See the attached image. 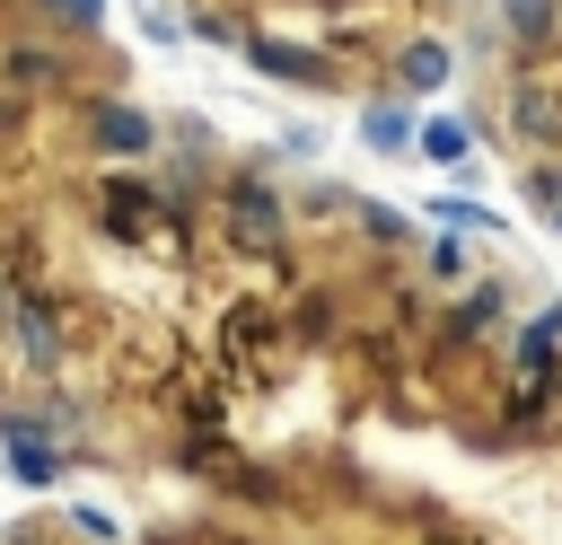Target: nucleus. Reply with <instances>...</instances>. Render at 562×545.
Returning a JSON list of instances; mask_svg holds the SVG:
<instances>
[{
	"instance_id": "39448f33",
	"label": "nucleus",
	"mask_w": 562,
	"mask_h": 545,
	"mask_svg": "<svg viewBox=\"0 0 562 545\" xmlns=\"http://www.w3.org/2000/svg\"><path fill=\"white\" fill-rule=\"evenodd\" d=\"M422 149H430V158H465V123H457V114L422 123Z\"/></svg>"
},
{
	"instance_id": "f257e3e1",
	"label": "nucleus",
	"mask_w": 562,
	"mask_h": 545,
	"mask_svg": "<svg viewBox=\"0 0 562 545\" xmlns=\"http://www.w3.org/2000/svg\"><path fill=\"white\" fill-rule=\"evenodd\" d=\"M281 229H290V211H281V193H272V185H237V193H228V237H237V246L272 255V246H281Z\"/></svg>"
},
{
	"instance_id": "7ed1b4c3",
	"label": "nucleus",
	"mask_w": 562,
	"mask_h": 545,
	"mask_svg": "<svg viewBox=\"0 0 562 545\" xmlns=\"http://www.w3.org/2000/svg\"><path fill=\"white\" fill-rule=\"evenodd\" d=\"M439 70H448L439 44H413V53H404V88H439Z\"/></svg>"
},
{
	"instance_id": "423d86ee",
	"label": "nucleus",
	"mask_w": 562,
	"mask_h": 545,
	"mask_svg": "<svg viewBox=\"0 0 562 545\" xmlns=\"http://www.w3.org/2000/svg\"><path fill=\"white\" fill-rule=\"evenodd\" d=\"M44 9H53V18H70V26H97V18H105V0H44Z\"/></svg>"
},
{
	"instance_id": "20e7f679",
	"label": "nucleus",
	"mask_w": 562,
	"mask_h": 545,
	"mask_svg": "<svg viewBox=\"0 0 562 545\" xmlns=\"http://www.w3.org/2000/svg\"><path fill=\"white\" fill-rule=\"evenodd\" d=\"M360 132H369V149H404V114H395V105H369Z\"/></svg>"
},
{
	"instance_id": "f03ea898",
	"label": "nucleus",
	"mask_w": 562,
	"mask_h": 545,
	"mask_svg": "<svg viewBox=\"0 0 562 545\" xmlns=\"http://www.w3.org/2000/svg\"><path fill=\"white\" fill-rule=\"evenodd\" d=\"M88 123H97V149H105V158H149V149H158V123H149L140 105H97Z\"/></svg>"
},
{
	"instance_id": "0eeeda50",
	"label": "nucleus",
	"mask_w": 562,
	"mask_h": 545,
	"mask_svg": "<svg viewBox=\"0 0 562 545\" xmlns=\"http://www.w3.org/2000/svg\"><path fill=\"white\" fill-rule=\"evenodd\" d=\"M553 18V0H509V26H544Z\"/></svg>"
}]
</instances>
